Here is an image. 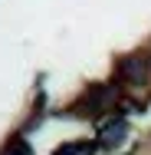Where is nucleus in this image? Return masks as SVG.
I'll use <instances>...</instances> for the list:
<instances>
[{"label": "nucleus", "instance_id": "obj_1", "mask_svg": "<svg viewBox=\"0 0 151 155\" xmlns=\"http://www.w3.org/2000/svg\"><path fill=\"white\" fill-rule=\"evenodd\" d=\"M121 132H125V122H115V125H109L102 135H105V145H118L121 142Z\"/></svg>", "mask_w": 151, "mask_h": 155}, {"label": "nucleus", "instance_id": "obj_2", "mask_svg": "<svg viewBox=\"0 0 151 155\" xmlns=\"http://www.w3.org/2000/svg\"><path fill=\"white\" fill-rule=\"evenodd\" d=\"M3 155H30V149L23 145V142H13V145H7V152Z\"/></svg>", "mask_w": 151, "mask_h": 155}]
</instances>
